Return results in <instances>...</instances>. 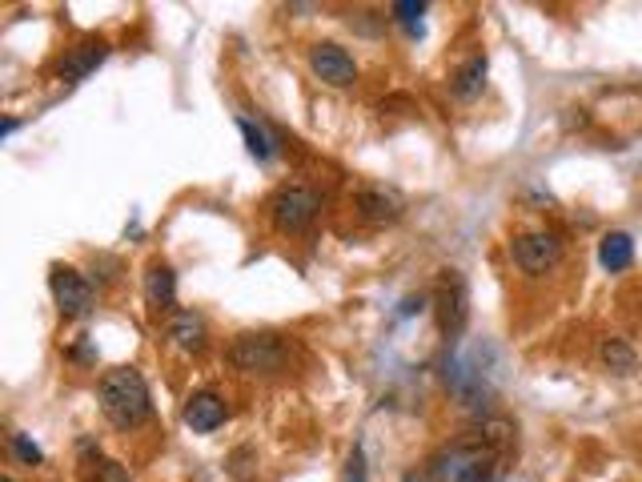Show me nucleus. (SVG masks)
Returning <instances> with one entry per match:
<instances>
[{
  "mask_svg": "<svg viewBox=\"0 0 642 482\" xmlns=\"http://www.w3.org/2000/svg\"><path fill=\"white\" fill-rule=\"evenodd\" d=\"M101 410L117 430L145 426V418L153 414V402H149V386H145L141 370H133V366L109 370L101 378Z\"/></svg>",
  "mask_w": 642,
  "mask_h": 482,
  "instance_id": "obj_1",
  "label": "nucleus"
},
{
  "mask_svg": "<svg viewBox=\"0 0 642 482\" xmlns=\"http://www.w3.org/2000/svg\"><path fill=\"white\" fill-rule=\"evenodd\" d=\"M285 362H289V350L277 334H241L229 346V366L253 378H273L285 370Z\"/></svg>",
  "mask_w": 642,
  "mask_h": 482,
  "instance_id": "obj_2",
  "label": "nucleus"
},
{
  "mask_svg": "<svg viewBox=\"0 0 642 482\" xmlns=\"http://www.w3.org/2000/svg\"><path fill=\"white\" fill-rule=\"evenodd\" d=\"M269 221L277 233H301L313 225L317 209H321V197L309 189V185H281L273 197H269Z\"/></svg>",
  "mask_w": 642,
  "mask_h": 482,
  "instance_id": "obj_3",
  "label": "nucleus"
},
{
  "mask_svg": "<svg viewBox=\"0 0 642 482\" xmlns=\"http://www.w3.org/2000/svg\"><path fill=\"white\" fill-rule=\"evenodd\" d=\"M434 310H438V326L446 334V342H454L466 322H470V286L462 270H442L438 286H434Z\"/></svg>",
  "mask_w": 642,
  "mask_h": 482,
  "instance_id": "obj_4",
  "label": "nucleus"
},
{
  "mask_svg": "<svg viewBox=\"0 0 642 482\" xmlns=\"http://www.w3.org/2000/svg\"><path fill=\"white\" fill-rule=\"evenodd\" d=\"M49 290H53V302H57V310L65 318H85L93 310V286L73 266H53L49 270Z\"/></svg>",
  "mask_w": 642,
  "mask_h": 482,
  "instance_id": "obj_5",
  "label": "nucleus"
},
{
  "mask_svg": "<svg viewBox=\"0 0 642 482\" xmlns=\"http://www.w3.org/2000/svg\"><path fill=\"white\" fill-rule=\"evenodd\" d=\"M510 258H514V266H518L522 274L538 278V274H546V270L558 266V258H562V241H558L554 233H522V237H514Z\"/></svg>",
  "mask_w": 642,
  "mask_h": 482,
  "instance_id": "obj_6",
  "label": "nucleus"
},
{
  "mask_svg": "<svg viewBox=\"0 0 642 482\" xmlns=\"http://www.w3.org/2000/svg\"><path fill=\"white\" fill-rule=\"evenodd\" d=\"M309 69H313V77L321 85H330V89H350L358 81L354 57L342 45H334V41H321V45L309 49Z\"/></svg>",
  "mask_w": 642,
  "mask_h": 482,
  "instance_id": "obj_7",
  "label": "nucleus"
},
{
  "mask_svg": "<svg viewBox=\"0 0 642 482\" xmlns=\"http://www.w3.org/2000/svg\"><path fill=\"white\" fill-rule=\"evenodd\" d=\"M402 209H406V201H402V193H398V189L366 185V189L358 193V217H362V221H370V225H390V221H398V217H402Z\"/></svg>",
  "mask_w": 642,
  "mask_h": 482,
  "instance_id": "obj_8",
  "label": "nucleus"
},
{
  "mask_svg": "<svg viewBox=\"0 0 642 482\" xmlns=\"http://www.w3.org/2000/svg\"><path fill=\"white\" fill-rule=\"evenodd\" d=\"M181 418H185V426H189V430L209 434V430H217V426L229 418V406H225V398H221V394H213V390H197V394H189V402H185Z\"/></svg>",
  "mask_w": 642,
  "mask_h": 482,
  "instance_id": "obj_9",
  "label": "nucleus"
},
{
  "mask_svg": "<svg viewBox=\"0 0 642 482\" xmlns=\"http://www.w3.org/2000/svg\"><path fill=\"white\" fill-rule=\"evenodd\" d=\"M105 57H109V45H105V41H85V45H77V49H69V53L61 57L57 77L69 81V85H77V81H85Z\"/></svg>",
  "mask_w": 642,
  "mask_h": 482,
  "instance_id": "obj_10",
  "label": "nucleus"
},
{
  "mask_svg": "<svg viewBox=\"0 0 642 482\" xmlns=\"http://www.w3.org/2000/svg\"><path fill=\"white\" fill-rule=\"evenodd\" d=\"M169 342H173L177 350H185V354H201L205 342H209L205 318L193 314V310H177V314L169 318Z\"/></svg>",
  "mask_w": 642,
  "mask_h": 482,
  "instance_id": "obj_11",
  "label": "nucleus"
},
{
  "mask_svg": "<svg viewBox=\"0 0 642 482\" xmlns=\"http://www.w3.org/2000/svg\"><path fill=\"white\" fill-rule=\"evenodd\" d=\"M486 73H490V65H486L482 53L466 57V61L454 69V77H450V93H454L458 101H478L482 89H486Z\"/></svg>",
  "mask_w": 642,
  "mask_h": 482,
  "instance_id": "obj_12",
  "label": "nucleus"
},
{
  "mask_svg": "<svg viewBox=\"0 0 642 482\" xmlns=\"http://www.w3.org/2000/svg\"><path fill=\"white\" fill-rule=\"evenodd\" d=\"M145 302L153 310H173L177 306V274L165 262H153L145 270Z\"/></svg>",
  "mask_w": 642,
  "mask_h": 482,
  "instance_id": "obj_13",
  "label": "nucleus"
},
{
  "mask_svg": "<svg viewBox=\"0 0 642 482\" xmlns=\"http://www.w3.org/2000/svg\"><path fill=\"white\" fill-rule=\"evenodd\" d=\"M598 262H602V270L606 274H622V270H630V262H634V241H630V233H606L602 237V246H598Z\"/></svg>",
  "mask_w": 642,
  "mask_h": 482,
  "instance_id": "obj_14",
  "label": "nucleus"
},
{
  "mask_svg": "<svg viewBox=\"0 0 642 482\" xmlns=\"http://www.w3.org/2000/svg\"><path fill=\"white\" fill-rule=\"evenodd\" d=\"M598 358H602V366H606L610 374H618V378H626V374L638 370V354H634V346L622 342V338H606V342L598 346Z\"/></svg>",
  "mask_w": 642,
  "mask_h": 482,
  "instance_id": "obj_15",
  "label": "nucleus"
},
{
  "mask_svg": "<svg viewBox=\"0 0 642 482\" xmlns=\"http://www.w3.org/2000/svg\"><path fill=\"white\" fill-rule=\"evenodd\" d=\"M237 129H241V137H245V149H249L257 161H269V157H273V137H269L261 125H253L249 117H237Z\"/></svg>",
  "mask_w": 642,
  "mask_h": 482,
  "instance_id": "obj_16",
  "label": "nucleus"
},
{
  "mask_svg": "<svg viewBox=\"0 0 642 482\" xmlns=\"http://www.w3.org/2000/svg\"><path fill=\"white\" fill-rule=\"evenodd\" d=\"M398 25H406L410 33H422V17H426V5H418V0H398V5L390 9Z\"/></svg>",
  "mask_w": 642,
  "mask_h": 482,
  "instance_id": "obj_17",
  "label": "nucleus"
},
{
  "mask_svg": "<svg viewBox=\"0 0 642 482\" xmlns=\"http://www.w3.org/2000/svg\"><path fill=\"white\" fill-rule=\"evenodd\" d=\"M93 470H89V482H129V470L121 466V462H109V458H97V462H89Z\"/></svg>",
  "mask_w": 642,
  "mask_h": 482,
  "instance_id": "obj_18",
  "label": "nucleus"
},
{
  "mask_svg": "<svg viewBox=\"0 0 642 482\" xmlns=\"http://www.w3.org/2000/svg\"><path fill=\"white\" fill-rule=\"evenodd\" d=\"M13 454L21 458V462H29V466H37L45 454H41V446L33 442V438H25V434H13Z\"/></svg>",
  "mask_w": 642,
  "mask_h": 482,
  "instance_id": "obj_19",
  "label": "nucleus"
},
{
  "mask_svg": "<svg viewBox=\"0 0 642 482\" xmlns=\"http://www.w3.org/2000/svg\"><path fill=\"white\" fill-rule=\"evenodd\" d=\"M346 478H350V482H366V454H362V446H354V454H350V470H346Z\"/></svg>",
  "mask_w": 642,
  "mask_h": 482,
  "instance_id": "obj_20",
  "label": "nucleus"
},
{
  "mask_svg": "<svg viewBox=\"0 0 642 482\" xmlns=\"http://www.w3.org/2000/svg\"><path fill=\"white\" fill-rule=\"evenodd\" d=\"M422 306H426V298H422V294H418V298H406V302H402V310H398V314H402V318H410V314H418V310H422Z\"/></svg>",
  "mask_w": 642,
  "mask_h": 482,
  "instance_id": "obj_21",
  "label": "nucleus"
},
{
  "mask_svg": "<svg viewBox=\"0 0 642 482\" xmlns=\"http://www.w3.org/2000/svg\"><path fill=\"white\" fill-rule=\"evenodd\" d=\"M13 133H17V121H13V117H9V121H5V125H0V137H13Z\"/></svg>",
  "mask_w": 642,
  "mask_h": 482,
  "instance_id": "obj_22",
  "label": "nucleus"
},
{
  "mask_svg": "<svg viewBox=\"0 0 642 482\" xmlns=\"http://www.w3.org/2000/svg\"><path fill=\"white\" fill-rule=\"evenodd\" d=\"M406 482H426V478H418V474H406Z\"/></svg>",
  "mask_w": 642,
  "mask_h": 482,
  "instance_id": "obj_23",
  "label": "nucleus"
},
{
  "mask_svg": "<svg viewBox=\"0 0 642 482\" xmlns=\"http://www.w3.org/2000/svg\"><path fill=\"white\" fill-rule=\"evenodd\" d=\"M0 482H13V478H0Z\"/></svg>",
  "mask_w": 642,
  "mask_h": 482,
  "instance_id": "obj_24",
  "label": "nucleus"
}]
</instances>
